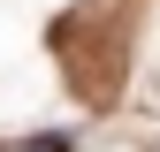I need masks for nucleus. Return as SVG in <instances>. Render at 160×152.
I'll list each match as a JSON object with an SVG mask.
<instances>
[{"mask_svg": "<svg viewBox=\"0 0 160 152\" xmlns=\"http://www.w3.org/2000/svg\"><path fill=\"white\" fill-rule=\"evenodd\" d=\"M0 152H69L61 137H15V145H0Z\"/></svg>", "mask_w": 160, "mask_h": 152, "instance_id": "nucleus-1", "label": "nucleus"}]
</instances>
